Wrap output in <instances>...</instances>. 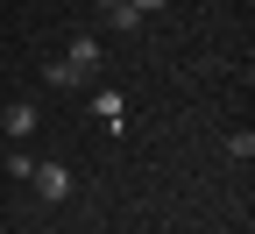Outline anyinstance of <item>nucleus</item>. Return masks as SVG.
Returning <instances> with one entry per match:
<instances>
[{"label":"nucleus","mask_w":255,"mask_h":234,"mask_svg":"<svg viewBox=\"0 0 255 234\" xmlns=\"http://www.w3.org/2000/svg\"><path fill=\"white\" fill-rule=\"evenodd\" d=\"M100 43H92V36H78L71 50H64V57H50L43 64V85H57V92H71V85H92V78H100Z\"/></svg>","instance_id":"f257e3e1"},{"label":"nucleus","mask_w":255,"mask_h":234,"mask_svg":"<svg viewBox=\"0 0 255 234\" xmlns=\"http://www.w3.org/2000/svg\"><path fill=\"white\" fill-rule=\"evenodd\" d=\"M28 185H36L43 206H64V199H71V171H64V163H36V171H28Z\"/></svg>","instance_id":"f03ea898"},{"label":"nucleus","mask_w":255,"mask_h":234,"mask_svg":"<svg viewBox=\"0 0 255 234\" xmlns=\"http://www.w3.org/2000/svg\"><path fill=\"white\" fill-rule=\"evenodd\" d=\"M100 21H107V28H121V36H135V28H142L135 0H100Z\"/></svg>","instance_id":"7ed1b4c3"},{"label":"nucleus","mask_w":255,"mask_h":234,"mask_svg":"<svg viewBox=\"0 0 255 234\" xmlns=\"http://www.w3.org/2000/svg\"><path fill=\"white\" fill-rule=\"evenodd\" d=\"M0 128H7V142H28V135H36V107H28V99H14V107L0 114Z\"/></svg>","instance_id":"20e7f679"},{"label":"nucleus","mask_w":255,"mask_h":234,"mask_svg":"<svg viewBox=\"0 0 255 234\" xmlns=\"http://www.w3.org/2000/svg\"><path fill=\"white\" fill-rule=\"evenodd\" d=\"M92 114H100L107 128H121V121H128V114H121V92H114V85H100V92H92Z\"/></svg>","instance_id":"39448f33"},{"label":"nucleus","mask_w":255,"mask_h":234,"mask_svg":"<svg viewBox=\"0 0 255 234\" xmlns=\"http://www.w3.org/2000/svg\"><path fill=\"white\" fill-rule=\"evenodd\" d=\"M227 156H234V163H248V156H255V135H248V128H234V135H227Z\"/></svg>","instance_id":"423d86ee"},{"label":"nucleus","mask_w":255,"mask_h":234,"mask_svg":"<svg viewBox=\"0 0 255 234\" xmlns=\"http://www.w3.org/2000/svg\"><path fill=\"white\" fill-rule=\"evenodd\" d=\"M163 7H170V0H135V14H142V21H149V14H163Z\"/></svg>","instance_id":"0eeeda50"}]
</instances>
